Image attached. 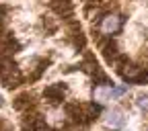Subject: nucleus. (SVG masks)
I'll return each instance as SVG.
<instances>
[{
  "label": "nucleus",
  "mask_w": 148,
  "mask_h": 131,
  "mask_svg": "<svg viewBox=\"0 0 148 131\" xmlns=\"http://www.w3.org/2000/svg\"><path fill=\"white\" fill-rule=\"evenodd\" d=\"M41 127V117L39 115H25L23 117V123H21V129L23 131H37Z\"/></svg>",
  "instance_id": "obj_9"
},
{
  "label": "nucleus",
  "mask_w": 148,
  "mask_h": 131,
  "mask_svg": "<svg viewBox=\"0 0 148 131\" xmlns=\"http://www.w3.org/2000/svg\"><path fill=\"white\" fill-rule=\"evenodd\" d=\"M136 105H138L140 111L148 113V94H138V96H136Z\"/></svg>",
  "instance_id": "obj_11"
},
{
  "label": "nucleus",
  "mask_w": 148,
  "mask_h": 131,
  "mask_svg": "<svg viewBox=\"0 0 148 131\" xmlns=\"http://www.w3.org/2000/svg\"><path fill=\"white\" fill-rule=\"evenodd\" d=\"M99 21H101V25H99L101 33H103V35H109V37L115 35V33H119L121 27H123V16H121V14H115V12L103 14Z\"/></svg>",
  "instance_id": "obj_2"
},
{
  "label": "nucleus",
  "mask_w": 148,
  "mask_h": 131,
  "mask_svg": "<svg viewBox=\"0 0 148 131\" xmlns=\"http://www.w3.org/2000/svg\"><path fill=\"white\" fill-rule=\"evenodd\" d=\"M123 121H125V117H123V113H121L119 109L109 111V113H107V119H105V123H107L109 129H121V127H123Z\"/></svg>",
  "instance_id": "obj_7"
},
{
  "label": "nucleus",
  "mask_w": 148,
  "mask_h": 131,
  "mask_svg": "<svg viewBox=\"0 0 148 131\" xmlns=\"http://www.w3.org/2000/svg\"><path fill=\"white\" fill-rule=\"evenodd\" d=\"M101 49H103V58L109 62V64H113L117 58H119V51H117V45L115 41H107V43H101Z\"/></svg>",
  "instance_id": "obj_8"
},
{
  "label": "nucleus",
  "mask_w": 148,
  "mask_h": 131,
  "mask_svg": "<svg viewBox=\"0 0 148 131\" xmlns=\"http://www.w3.org/2000/svg\"><path fill=\"white\" fill-rule=\"evenodd\" d=\"M35 107V96L31 94V92H23V94H18L14 98V109L16 111H25V113H29V109Z\"/></svg>",
  "instance_id": "obj_6"
},
{
  "label": "nucleus",
  "mask_w": 148,
  "mask_h": 131,
  "mask_svg": "<svg viewBox=\"0 0 148 131\" xmlns=\"http://www.w3.org/2000/svg\"><path fill=\"white\" fill-rule=\"evenodd\" d=\"M41 23H43V29H47L49 33H53V31H56V25L49 21V18H45V16H43V21H41Z\"/></svg>",
  "instance_id": "obj_12"
},
{
  "label": "nucleus",
  "mask_w": 148,
  "mask_h": 131,
  "mask_svg": "<svg viewBox=\"0 0 148 131\" xmlns=\"http://www.w3.org/2000/svg\"><path fill=\"white\" fill-rule=\"evenodd\" d=\"M0 131H8V129H6V125H4L2 121H0Z\"/></svg>",
  "instance_id": "obj_13"
},
{
  "label": "nucleus",
  "mask_w": 148,
  "mask_h": 131,
  "mask_svg": "<svg viewBox=\"0 0 148 131\" xmlns=\"http://www.w3.org/2000/svg\"><path fill=\"white\" fill-rule=\"evenodd\" d=\"M37 131H51V129H47V127H43V125H41V127L37 129Z\"/></svg>",
  "instance_id": "obj_14"
},
{
  "label": "nucleus",
  "mask_w": 148,
  "mask_h": 131,
  "mask_svg": "<svg viewBox=\"0 0 148 131\" xmlns=\"http://www.w3.org/2000/svg\"><path fill=\"white\" fill-rule=\"evenodd\" d=\"M0 105H2V98H0Z\"/></svg>",
  "instance_id": "obj_15"
},
{
  "label": "nucleus",
  "mask_w": 148,
  "mask_h": 131,
  "mask_svg": "<svg viewBox=\"0 0 148 131\" xmlns=\"http://www.w3.org/2000/svg\"><path fill=\"white\" fill-rule=\"evenodd\" d=\"M70 35H72V39H74V45L76 47H84V35H82V29L78 25H72L70 27Z\"/></svg>",
  "instance_id": "obj_10"
},
{
  "label": "nucleus",
  "mask_w": 148,
  "mask_h": 131,
  "mask_svg": "<svg viewBox=\"0 0 148 131\" xmlns=\"http://www.w3.org/2000/svg\"><path fill=\"white\" fill-rule=\"evenodd\" d=\"M111 98H115V88H113V84L101 82V84L95 86V90H92V100H95V102L103 105V102H107V100H111Z\"/></svg>",
  "instance_id": "obj_4"
},
{
  "label": "nucleus",
  "mask_w": 148,
  "mask_h": 131,
  "mask_svg": "<svg viewBox=\"0 0 148 131\" xmlns=\"http://www.w3.org/2000/svg\"><path fill=\"white\" fill-rule=\"evenodd\" d=\"M66 92H68L66 84H62V82H56V84H49V86L43 90V96H45V100H47V102H51V105H58V102H62V100H64Z\"/></svg>",
  "instance_id": "obj_3"
},
{
  "label": "nucleus",
  "mask_w": 148,
  "mask_h": 131,
  "mask_svg": "<svg viewBox=\"0 0 148 131\" xmlns=\"http://www.w3.org/2000/svg\"><path fill=\"white\" fill-rule=\"evenodd\" d=\"M0 82H2L6 88H16L23 82V74L16 68V64L12 62L10 55L0 58Z\"/></svg>",
  "instance_id": "obj_1"
},
{
  "label": "nucleus",
  "mask_w": 148,
  "mask_h": 131,
  "mask_svg": "<svg viewBox=\"0 0 148 131\" xmlns=\"http://www.w3.org/2000/svg\"><path fill=\"white\" fill-rule=\"evenodd\" d=\"M49 6H51V10L58 14V16H62V18H70L72 16V2L70 0H49Z\"/></svg>",
  "instance_id": "obj_5"
}]
</instances>
